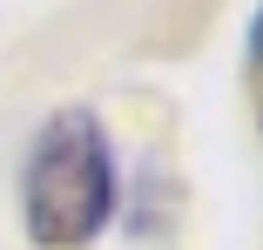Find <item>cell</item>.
I'll return each instance as SVG.
<instances>
[{
    "instance_id": "6da1fadb",
    "label": "cell",
    "mask_w": 263,
    "mask_h": 250,
    "mask_svg": "<svg viewBox=\"0 0 263 250\" xmlns=\"http://www.w3.org/2000/svg\"><path fill=\"white\" fill-rule=\"evenodd\" d=\"M21 217L41 250H74L101 237V223L115 217V156L88 109L47 115V129L34 135L21 176Z\"/></svg>"
},
{
    "instance_id": "7a4b0ae2",
    "label": "cell",
    "mask_w": 263,
    "mask_h": 250,
    "mask_svg": "<svg viewBox=\"0 0 263 250\" xmlns=\"http://www.w3.org/2000/svg\"><path fill=\"white\" fill-rule=\"evenodd\" d=\"M250 68L263 75V7H256V21H250Z\"/></svg>"
}]
</instances>
